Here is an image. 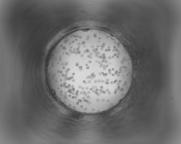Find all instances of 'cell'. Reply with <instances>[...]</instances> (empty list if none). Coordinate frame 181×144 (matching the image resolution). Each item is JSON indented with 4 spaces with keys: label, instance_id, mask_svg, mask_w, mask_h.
Wrapping results in <instances>:
<instances>
[{
    "label": "cell",
    "instance_id": "1",
    "mask_svg": "<svg viewBox=\"0 0 181 144\" xmlns=\"http://www.w3.org/2000/svg\"><path fill=\"white\" fill-rule=\"evenodd\" d=\"M126 65L111 44L93 37L69 41L53 51L48 65L50 86L58 99L82 112L105 108L119 98Z\"/></svg>",
    "mask_w": 181,
    "mask_h": 144
}]
</instances>
